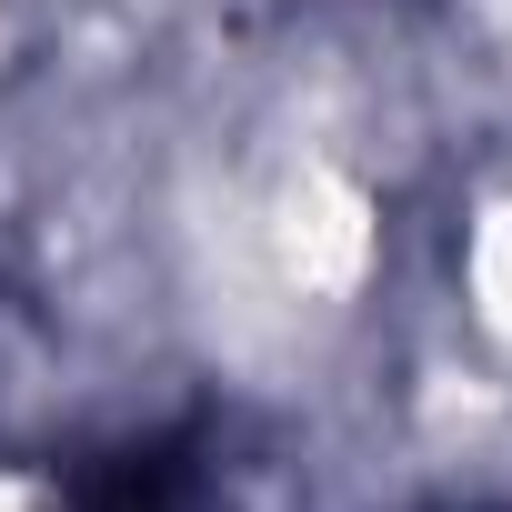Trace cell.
I'll list each match as a JSON object with an SVG mask.
<instances>
[{
  "label": "cell",
  "instance_id": "1",
  "mask_svg": "<svg viewBox=\"0 0 512 512\" xmlns=\"http://www.w3.org/2000/svg\"><path fill=\"white\" fill-rule=\"evenodd\" d=\"M201 502V472L181 442H131L101 462V482L81 492V512H191Z\"/></svg>",
  "mask_w": 512,
  "mask_h": 512
}]
</instances>
